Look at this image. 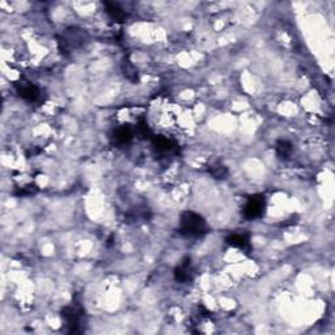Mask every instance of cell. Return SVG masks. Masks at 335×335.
Segmentation results:
<instances>
[{"mask_svg":"<svg viewBox=\"0 0 335 335\" xmlns=\"http://www.w3.org/2000/svg\"><path fill=\"white\" fill-rule=\"evenodd\" d=\"M207 232V223L199 214L185 211L180 218V233L187 237H199Z\"/></svg>","mask_w":335,"mask_h":335,"instance_id":"obj_1","label":"cell"},{"mask_svg":"<svg viewBox=\"0 0 335 335\" xmlns=\"http://www.w3.org/2000/svg\"><path fill=\"white\" fill-rule=\"evenodd\" d=\"M62 317L69 333H79L84 322V309L77 303H72L62 309Z\"/></svg>","mask_w":335,"mask_h":335,"instance_id":"obj_2","label":"cell"},{"mask_svg":"<svg viewBox=\"0 0 335 335\" xmlns=\"http://www.w3.org/2000/svg\"><path fill=\"white\" fill-rule=\"evenodd\" d=\"M266 208V199L262 194H256L248 198L242 214L248 220H254L257 218H261Z\"/></svg>","mask_w":335,"mask_h":335,"instance_id":"obj_3","label":"cell"},{"mask_svg":"<svg viewBox=\"0 0 335 335\" xmlns=\"http://www.w3.org/2000/svg\"><path fill=\"white\" fill-rule=\"evenodd\" d=\"M194 270L191 267L190 258L183 259L182 262L174 269V279L180 283H187L193 279Z\"/></svg>","mask_w":335,"mask_h":335,"instance_id":"obj_4","label":"cell"},{"mask_svg":"<svg viewBox=\"0 0 335 335\" xmlns=\"http://www.w3.org/2000/svg\"><path fill=\"white\" fill-rule=\"evenodd\" d=\"M132 138H134V132L128 126H121L113 132V140L118 145L128 144L132 140Z\"/></svg>","mask_w":335,"mask_h":335,"instance_id":"obj_5","label":"cell"},{"mask_svg":"<svg viewBox=\"0 0 335 335\" xmlns=\"http://www.w3.org/2000/svg\"><path fill=\"white\" fill-rule=\"evenodd\" d=\"M153 147H155L159 152H173L178 148L177 143H174L170 139L165 136H153L152 138Z\"/></svg>","mask_w":335,"mask_h":335,"instance_id":"obj_6","label":"cell"},{"mask_svg":"<svg viewBox=\"0 0 335 335\" xmlns=\"http://www.w3.org/2000/svg\"><path fill=\"white\" fill-rule=\"evenodd\" d=\"M227 244L233 248H239V249L246 250L249 252L250 250V239L248 235H240V233H235V235H231L227 239Z\"/></svg>","mask_w":335,"mask_h":335,"instance_id":"obj_7","label":"cell"},{"mask_svg":"<svg viewBox=\"0 0 335 335\" xmlns=\"http://www.w3.org/2000/svg\"><path fill=\"white\" fill-rule=\"evenodd\" d=\"M18 93L26 101H35L39 96L38 88L31 83L18 84Z\"/></svg>","mask_w":335,"mask_h":335,"instance_id":"obj_8","label":"cell"},{"mask_svg":"<svg viewBox=\"0 0 335 335\" xmlns=\"http://www.w3.org/2000/svg\"><path fill=\"white\" fill-rule=\"evenodd\" d=\"M105 9H106V13L113 20L117 21V22H122V21H125L126 17H127V13L115 3H109V1H106L105 3Z\"/></svg>","mask_w":335,"mask_h":335,"instance_id":"obj_9","label":"cell"},{"mask_svg":"<svg viewBox=\"0 0 335 335\" xmlns=\"http://www.w3.org/2000/svg\"><path fill=\"white\" fill-rule=\"evenodd\" d=\"M275 149L280 159H288L292 153V144L288 140H279L275 145Z\"/></svg>","mask_w":335,"mask_h":335,"instance_id":"obj_10","label":"cell"},{"mask_svg":"<svg viewBox=\"0 0 335 335\" xmlns=\"http://www.w3.org/2000/svg\"><path fill=\"white\" fill-rule=\"evenodd\" d=\"M210 173H211V176L215 177V178H218V180H223V178H225V177L228 176V169H227L224 165L218 164V165L211 166Z\"/></svg>","mask_w":335,"mask_h":335,"instance_id":"obj_11","label":"cell"}]
</instances>
